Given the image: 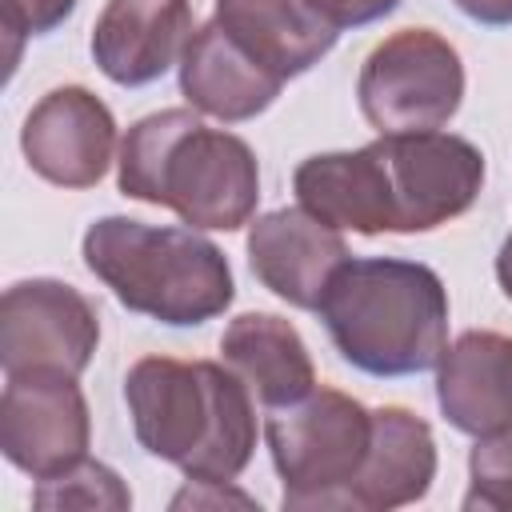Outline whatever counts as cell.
<instances>
[{
    "instance_id": "cell-13",
    "label": "cell",
    "mask_w": 512,
    "mask_h": 512,
    "mask_svg": "<svg viewBox=\"0 0 512 512\" xmlns=\"http://www.w3.org/2000/svg\"><path fill=\"white\" fill-rule=\"evenodd\" d=\"M284 88L268 64H260L216 16L200 24L180 56V92L200 116L240 124L260 116Z\"/></svg>"
},
{
    "instance_id": "cell-17",
    "label": "cell",
    "mask_w": 512,
    "mask_h": 512,
    "mask_svg": "<svg viewBox=\"0 0 512 512\" xmlns=\"http://www.w3.org/2000/svg\"><path fill=\"white\" fill-rule=\"evenodd\" d=\"M216 20L284 80L304 76L340 40L316 0H216Z\"/></svg>"
},
{
    "instance_id": "cell-20",
    "label": "cell",
    "mask_w": 512,
    "mask_h": 512,
    "mask_svg": "<svg viewBox=\"0 0 512 512\" xmlns=\"http://www.w3.org/2000/svg\"><path fill=\"white\" fill-rule=\"evenodd\" d=\"M464 508L512 512V428L480 436L468 456V496Z\"/></svg>"
},
{
    "instance_id": "cell-5",
    "label": "cell",
    "mask_w": 512,
    "mask_h": 512,
    "mask_svg": "<svg viewBox=\"0 0 512 512\" xmlns=\"http://www.w3.org/2000/svg\"><path fill=\"white\" fill-rule=\"evenodd\" d=\"M264 440L284 480V508H344V488L372 444V408L340 388H312L268 412Z\"/></svg>"
},
{
    "instance_id": "cell-6",
    "label": "cell",
    "mask_w": 512,
    "mask_h": 512,
    "mask_svg": "<svg viewBox=\"0 0 512 512\" xmlns=\"http://www.w3.org/2000/svg\"><path fill=\"white\" fill-rule=\"evenodd\" d=\"M356 100L380 136L436 132L464 100L460 52L432 28H400L360 64Z\"/></svg>"
},
{
    "instance_id": "cell-1",
    "label": "cell",
    "mask_w": 512,
    "mask_h": 512,
    "mask_svg": "<svg viewBox=\"0 0 512 512\" xmlns=\"http://www.w3.org/2000/svg\"><path fill=\"white\" fill-rule=\"evenodd\" d=\"M116 184L128 200L168 208L196 232H236L252 224L260 200L248 140L208 128L196 108H160L136 120L120 140Z\"/></svg>"
},
{
    "instance_id": "cell-14",
    "label": "cell",
    "mask_w": 512,
    "mask_h": 512,
    "mask_svg": "<svg viewBox=\"0 0 512 512\" xmlns=\"http://www.w3.org/2000/svg\"><path fill=\"white\" fill-rule=\"evenodd\" d=\"M436 480V440L424 416L384 404L372 408V444L360 472L344 488V508L388 512L428 496Z\"/></svg>"
},
{
    "instance_id": "cell-8",
    "label": "cell",
    "mask_w": 512,
    "mask_h": 512,
    "mask_svg": "<svg viewBox=\"0 0 512 512\" xmlns=\"http://www.w3.org/2000/svg\"><path fill=\"white\" fill-rule=\"evenodd\" d=\"M100 344L96 304L64 280H20L0 300V368L4 376L56 372L80 376Z\"/></svg>"
},
{
    "instance_id": "cell-19",
    "label": "cell",
    "mask_w": 512,
    "mask_h": 512,
    "mask_svg": "<svg viewBox=\"0 0 512 512\" xmlns=\"http://www.w3.org/2000/svg\"><path fill=\"white\" fill-rule=\"evenodd\" d=\"M32 504L36 508H112V512H124V508H132V492L124 488V480L108 464L84 456L68 472L36 480Z\"/></svg>"
},
{
    "instance_id": "cell-2",
    "label": "cell",
    "mask_w": 512,
    "mask_h": 512,
    "mask_svg": "<svg viewBox=\"0 0 512 512\" xmlns=\"http://www.w3.org/2000/svg\"><path fill=\"white\" fill-rule=\"evenodd\" d=\"M124 404L140 448L188 480H236L256 452V400L224 360L144 356Z\"/></svg>"
},
{
    "instance_id": "cell-9",
    "label": "cell",
    "mask_w": 512,
    "mask_h": 512,
    "mask_svg": "<svg viewBox=\"0 0 512 512\" xmlns=\"http://www.w3.org/2000/svg\"><path fill=\"white\" fill-rule=\"evenodd\" d=\"M0 392V452L32 480L68 472L88 456L92 416L76 376L24 372L4 376Z\"/></svg>"
},
{
    "instance_id": "cell-15",
    "label": "cell",
    "mask_w": 512,
    "mask_h": 512,
    "mask_svg": "<svg viewBox=\"0 0 512 512\" xmlns=\"http://www.w3.org/2000/svg\"><path fill=\"white\" fill-rule=\"evenodd\" d=\"M436 400L464 436L512 428V336L480 328L456 336L436 364Z\"/></svg>"
},
{
    "instance_id": "cell-3",
    "label": "cell",
    "mask_w": 512,
    "mask_h": 512,
    "mask_svg": "<svg viewBox=\"0 0 512 512\" xmlns=\"http://www.w3.org/2000/svg\"><path fill=\"white\" fill-rule=\"evenodd\" d=\"M316 312L336 352L368 376L428 372L448 348V288L420 260H348Z\"/></svg>"
},
{
    "instance_id": "cell-12",
    "label": "cell",
    "mask_w": 512,
    "mask_h": 512,
    "mask_svg": "<svg viewBox=\"0 0 512 512\" xmlns=\"http://www.w3.org/2000/svg\"><path fill=\"white\" fill-rule=\"evenodd\" d=\"M188 0H108L92 24V60L120 88H144L180 64L192 40Z\"/></svg>"
},
{
    "instance_id": "cell-21",
    "label": "cell",
    "mask_w": 512,
    "mask_h": 512,
    "mask_svg": "<svg viewBox=\"0 0 512 512\" xmlns=\"http://www.w3.org/2000/svg\"><path fill=\"white\" fill-rule=\"evenodd\" d=\"M76 12V0H4V32H8V68H16L24 36H48Z\"/></svg>"
},
{
    "instance_id": "cell-24",
    "label": "cell",
    "mask_w": 512,
    "mask_h": 512,
    "mask_svg": "<svg viewBox=\"0 0 512 512\" xmlns=\"http://www.w3.org/2000/svg\"><path fill=\"white\" fill-rule=\"evenodd\" d=\"M496 280H500V292L512 300V236L500 244V256H496Z\"/></svg>"
},
{
    "instance_id": "cell-18",
    "label": "cell",
    "mask_w": 512,
    "mask_h": 512,
    "mask_svg": "<svg viewBox=\"0 0 512 512\" xmlns=\"http://www.w3.org/2000/svg\"><path fill=\"white\" fill-rule=\"evenodd\" d=\"M292 188L312 216H320L340 232H360V236L384 232L380 176L368 144L356 152H316L300 160V168L292 172Z\"/></svg>"
},
{
    "instance_id": "cell-22",
    "label": "cell",
    "mask_w": 512,
    "mask_h": 512,
    "mask_svg": "<svg viewBox=\"0 0 512 512\" xmlns=\"http://www.w3.org/2000/svg\"><path fill=\"white\" fill-rule=\"evenodd\" d=\"M316 8L328 16L336 32H344V28H364L384 20L388 12L400 8V0H316Z\"/></svg>"
},
{
    "instance_id": "cell-7",
    "label": "cell",
    "mask_w": 512,
    "mask_h": 512,
    "mask_svg": "<svg viewBox=\"0 0 512 512\" xmlns=\"http://www.w3.org/2000/svg\"><path fill=\"white\" fill-rule=\"evenodd\" d=\"M380 176L384 232H432L464 216L484 188V152L452 132H400L368 144Z\"/></svg>"
},
{
    "instance_id": "cell-11",
    "label": "cell",
    "mask_w": 512,
    "mask_h": 512,
    "mask_svg": "<svg viewBox=\"0 0 512 512\" xmlns=\"http://www.w3.org/2000/svg\"><path fill=\"white\" fill-rule=\"evenodd\" d=\"M348 244L340 228L300 208H276L248 224V264L252 276L292 308L316 312L332 276L348 264Z\"/></svg>"
},
{
    "instance_id": "cell-16",
    "label": "cell",
    "mask_w": 512,
    "mask_h": 512,
    "mask_svg": "<svg viewBox=\"0 0 512 512\" xmlns=\"http://www.w3.org/2000/svg\"><path fill=\"white\" fill-rule=\"evenodd\" d=\"M220 360L244 380L256 404L284 408L316 388V364L304 336L272 312H244L220 336Z\"/></svg>"
},
{
    "instance_id": "cell-4",
    "label": "cell",
    "mask_w": 512,
    "mask_h": 512,
    "mask_svg": "<svg viewBox=\"0 0 512 512\" xmlns=\"http://www.w3.org/2000/svg\"><path fill=\"white\" fill-rule=\"evenodd\" d=\"M88 272L136 316L168 328H196L236 300L228 256L196 228H164L132 216H104L84 232Z\"/></svg>"
},
{
    "instance_id": "cell-10",
    "label": "cell",
    "mask_w": 512,
    "mask_h": 512,
    "mask_svg": "<svg viewBox=\"0 0 512 512\" xmlns=\"http://www.w3.org/2000/svg\"><path fill=\"white\" fill-rule=\"evenodd\" d=\"M28 168L56 188H92L116 152V120L100 96L80 84L52 88L32 104L20 128Z\"/></svg>"
},
{
    "instance_id": "cell-23",
    "label": "cell",
    "mask_w": 512,
    "mask_h": 512,
    "mask_svg": "<svg viewBox=\"0 0 512 512\" xmlns=\"http://www.w3.org/2000/svg\"><path fill=\"white\" fill-rule=\"evenodd\" d=\"M456 8L488 28H508L512 24V0H456Z\"/></svg>"
}]
</instances>
